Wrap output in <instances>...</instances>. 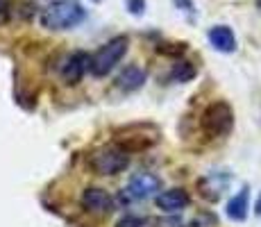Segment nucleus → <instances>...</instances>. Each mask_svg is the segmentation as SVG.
<instances>
[{
    "label": "nucleus",
    "instance_id": "nucleus-1",
    "mask_svg": "<svg viewBox=\"0 0 261 227\" xmlns=\"http://www.w3.org/2000/svg\"><path fill=\"white\" fill-rule=\"evenodd\" d=\"M84 21V9L77 0H55L41 14V23L48 30H71Z\"/></svg>",
    "mask_w": 261,
    "mask_h": 227
},
{
    "label": "nucleus",
    "instance_id": "nucleus-2",
    "mask_svg": "<svg viewBox=\"0 0 261 227\" xmlns=\"http://www.w3.org/2000/svg\"><path fill=\"white\" fill-rule=\"evenodd\" d=\"M202 132L212 139H223L232 132L234 128V109L229 107L227 103L218 100V103H212L202 114Z\"/></svg>",
    "mask_w": 261,
    "mask_h": 227
},
{
    "label": "nucleus",
    "instance_id": "nucleus-3",
    "mask_svg": "<svg viewBox=\"0 0 261 227\" xmlns=\"http://www.w3.org/2000/svg\"><path fill=\"white\" fill-rule=\"evenodd\" d=\"M125 53H127V39H125V37L112 39L107 45H102V48L98 50V55L91 59L89 68H91V73L98 75V78L109 75L114 68L118 66L120 59L125 57Z\"/></svg>",
    "mask_w": 261,
    "mask_h": 227
},
{
    "label": "nucleus",
    "instance_id": "nucleus-4",
    "mask_svg": "<svg viewBox=\"0 0 261 227\" xmlns=\"http://www.w3.org/2000/svg\"><path fill=\"white\" fill-rule=\"evenodd\" d=\"M89 164H91L93 173H98V175H116L120 170L127 168L129 155L123 148H105L91 155Z\"/></svg>",
    "mask_w": 261,
    "mask_h": 227
},
{
    "label": "nucleus",
    "instance_id": "nucleus-5",
    "mask_svg": "<svg viewBox=\"0 0 261 227\" xmlns=\"http://www.w3.org/2000/svg\"><path fill=\"white\" fill-rule=\"evenodd\" d=\"M80 203H82V207L87 211H91V214H107V211L114 209L112 195H109L105 189H98V186H91V189L84 191Z\"/></svg>",
    "mask_w": 261,
    "mask_h": 227
},
{
    "label": "nucleus",
    "instance_id": "nucleus-6",
    "mask_svg": "<svg viewBox=\"0 0 261 227\" xmlns=\"http://www.w3.org/2000/svg\"><path fill=\"white\" fill-rule=\"evenodd\" d=\"M159 191V178L152 173H139L129 180L127 184V193L134 200H145L150 195H154Z\"/></svg>",
    "mask_w": 261,
    "mask_h": 227
},
{
    "label": "nucleus",
    "instance_id": "nucleus-7",
    "mask_svg": "<svg viewBox=\"0 0 261 227\" xmlns=\"http://www.w3.org/2000/svg\"><path fill=\"white\" fill-rule=\"evenodd\" d=\"M89 64H91V59H89L87 53H73L71 57L66 59V64H64V80H66L68 84H77L80 80H82L84 70L89 68Z\"/></svg>",
    "mask_w": 261,
    "mask_h": 227
},
{
    "label": "nucleus",
    "instance_id": "nucleus-8",
    "mask_svg": "<svg viewBox=\"0 0 261 227\" xmlns=\"http://www.w3.org/2000/svg\"><path fill=\"white\" fill-rule=\"evenodd\" d=\"M189 205V193L184 189H170L157 195V207L164 211H179Z\"/></svg>",
    "mask_w": 261,
    "mask_h": 227
},
{
    "label": "nucleus",
    "instance_id": "nucleus-9",
    "mask_svg": "<svg viewBox=\"0 0 261 227\" xmlns=\"http://www.w3.org/2000/svg\"><path fill=\"white\" fill-rule=\"evenodd\" d=\"M209 41L216 50L220 53H232L237 48V39H234V32L227 28V25H216V28L209 30Z\"/></svg>",
    "mask_w": 261,
    "mask_h": 227
},
{
    "label": "nucleus",
    "instance_id": "nucleus-10",
    "mask_svg": "<svg viewBox=\"0 0 261 227\" xmlns=\"http://www.w3.org/2000/svg\"><path fill=\"white\" fill-rule=\"evenodd\" d=\"M145 82V70L139 66H127L118 75V87L123 91H137L141 89Z\"/></svg>",
    "mask_w": 261,
    "mask_h": 227
},
{
    "label": "nucleus",
    "instance_id": "nucleus-11",
    "mask_svg": "<svg viewBox=\"0 0 261 227\" xmlns=\"http://www.w3.org/2000/svg\"><path fill=\"white\" fill-rule=\"evenodd\" d=\"M227 216L232 220H245V216H248V189H243L227 203Z\"/></svg>",
    "mask_w": 261,
    "mask_h": 227
},
{
    "label": "nucleus",
    "instance_id": "nucleus-12",
    "mask_svg": "<svg viewBox=\"0 0 261 227\" xmlns=\"http://www.w3.org/2000/svg\"><path fill=\"white\" fill-rule=\"evenodd\" d=\"M116 227H143V223L137 218V216H125V218H120Z\"/></svg>",
    "mask_w": 261,
    "mask_h": 227
},
{
    "label": "nucleus",
    "instance_id": "nucleus-13",
    "mask_svg": "<svg viewBox=\"0 0 261 227\" xmlns=\"http://www.w3.org/2000/svg\"><path fill=\"white\" fill-rule=\"evenodd\" d=\"M5 9H7V0H0V14H3Z\"/></svg>",
    "mask_w": 261,
    "mask_h": 227
},
{
    "label": "nucleus",
    "instance_id": "nucleus-14",
    "mask_svg": "<svg viewBox=\"0 0 261 227\" xmlns=\"http://www.w3.org/2000/svg\"><path fill=\"white\" fill-rule=\"evenodd\" d=\"M257 211H259V214H261V198H259V203H257Z\"/></svg>",
    "mask_w": 261,
    "mask_h": 227
}]
</instances>
